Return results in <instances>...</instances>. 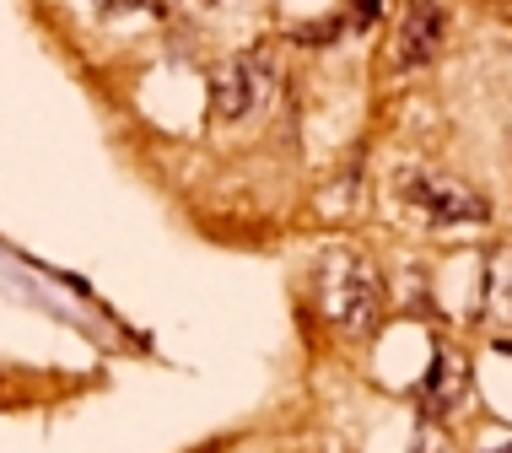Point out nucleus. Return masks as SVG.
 Instances as JSON below:
<instances>
[{
    "label": "nucleus",
    "instance_id": "obj_5",
    "mask_svg": "<svg viewBox=\"0 0 512 453\" xmlns=\"http://www.w3.org/2000/svg\"><path fill=\"white\" fill-rule=\"evenodd\" d=\"M464 378H469L464 356L459 351H437L432 367H426V378H421V400L432 410H453L464 400Z\"/></svg>",
    "mask_w": 512,
    "mask_h": 453
},
{
    "label": "nucleus",
    "instance_id": "obj_3",
    "mask_svg": "<svg viewBox=\"0 0 512 453\" xmlns=\"http://www.w3.org/2000/svg\"><path fill=\"white\" fill-rule=\"evenodd\" d=\"M275 87H281V81H275V65L265 60V54H238L232 65L216 71L211 103H216L221 119H248L275 98Z\"/></svg>",
    "mask_w": 512,
    "mask_h": 453
},
{
    "label": "nucleus",
    "instance_id": "obj_2",
    "mask_svg": "<svg viewBox=\"0 0 512 453\" xmlns=\"http://www.w3.org/2000/svg\"><path fill=\"white\" fill-rule=\"evenodd\" d=\"M405 200L415 205V211H426V222L437 227H475L491 216V200H480L469 184H459V178L437 173V168H415L405 173Z\"/></svg>",
    "mask_w": 512,
    "mask_h": 453
},
{
    "label": "nucleus",
    "instance_id": "obj_6",
    "mask_svg": "<svg viewBox=\"0 0 512 453\" xmlns=\"http://www.w3.org/2000/svg\"><path fill=\"white\" fill-rule=\"evenodd\" d=\"M480 313L496 324H512V249H491L480 270Z\"/></svg>",
    "mask_w": 512,
    "mask_h": 453
},
{
    "label": "nucleus",
    "instance_id": "obj_7",
    "mask_svg": "<svg viewBox=\"0 0 512 453\" xmlns=\"http://www.w3.org/2000/svg\"><path fill=\"white\" fill-rule=\"evenodd\" d=\"M103 17H130V11H157L162 0H92Z\"/></svg>",
    "mask_w": 512,
    "mask_h": 453
},
{
    "label": "nucleus",
    "instance_id": "obj_8",
    "mask_svg": "<svg viewBox=\"0 0 512 453\" xmlns=\"http://www.w3.org/2000/svg\"><path fill=\"white\" fill-rule=\"evenodd\" d=\"M415 453H448V437H442L437 427H426V432H421V448H415Z\"/></svg>",
    "mask_w": 512,
    "mask_h": 453
},
{
    "label": "nucleus",
    "instance_id": "obj_4",
    "mask_svg": "<svg viewBox=\"0 0 512 453\" xmlns=\"http://www.w3.org/2000/svg\"><path fill=\"white\" fill-rule=\"evenodd\" d=\"M442 38H448V11L437 0H410L399 17V38H394V65L399 71H421L437 60Z\"/></svg>",
    "mask_w": 512,
    "mask_h": 453
},
{
    "label": "nucleus",
    "instance_id": "obj_1",
    "mask_svg": "<svg viewBox=\"0 0 512 453\" xmlns=\"http://www.w3.org/2000/svg\"><path fill=\"white\" fill-rule=\"evenodd\" d=\"M313 297L324 308V319L345 329V335H367L383 313V281L378 265L351 249V243H329L324 254L313 259Z\"/></svg>",
    "mask_w": 512,
    "mask_h": 453
}]
</instances>
